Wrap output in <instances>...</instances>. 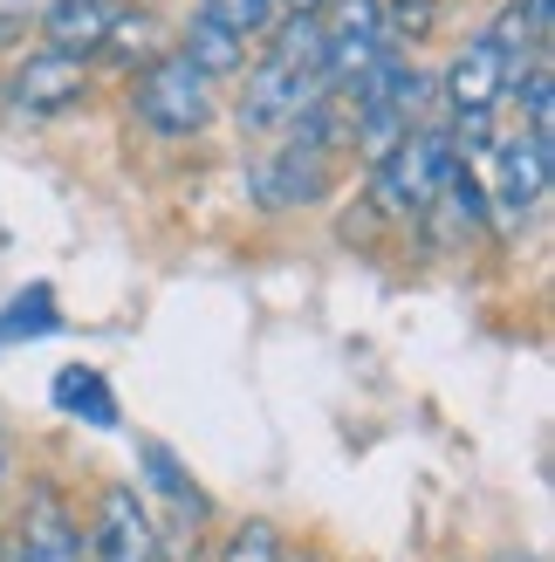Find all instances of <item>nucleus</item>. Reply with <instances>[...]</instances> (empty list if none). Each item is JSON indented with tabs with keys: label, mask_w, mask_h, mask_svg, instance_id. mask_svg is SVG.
<instances>
[{
	"label": "nucleus",
	"mask_w": 555,
	"mask_h": 562,
	"mask_svg": "<svg viewBox=\"0 0 555 562\" xmlns=\"http://www.w3.org/2000/svg\"><path fill=\"white\" fill-rule=\"evenodd\" d=\"M392 42H384V8L377 0H329L322 8V82L343 97L364 69H377Z\"/></svg>",
	"instance_id": "obj_4"
},
{
	"label": "nucleus",
	"mask_w": 555,
	"mask_h": 562,
	"mask_svg": "<svg viewBox=\"0 0 555 562\" xmlns=\"http://www.w3.org/2000/svg\"><path fill=\"white\" fill-rule=\"evenodd\" d=\"M439 97H446V117H494V103L508 97V63H501V48H494L487 27L453 55Z\"/></svg>",
	"instance_id": "obj_10"
},
{
	"label": "nucleus",
	"mask_w": 555,
	"mask_h": 562,
	"mask_svg": "<svg viewBox=\"0 0 555 562\" xmlns=\"http://www.w3.org/2000/svg\"><path fill=\"white\" fill-rule=\"evenodd\" d=\"M172 55H185V63L200 69L206 82H219V76H234V69L247 63V42H240V35H227V27H219V21H200V14H192Z\"/></svg>",
	"instance_id": "obj_13"
},
{
	"label": "nucleus",
	"mask_w": 555,
	"mask_h": 562,
	"mask_svg": "<svg viewBox=\"0 0 555 562\" xmlns=\"http://www.w3.org/2000/svg\"><path fill=\"white\" fill-rule=\"evenodd\" d=\"M131 117L151 137H192L213 124V82L185 55H151L145 76L131 82Z\"/></svg>",
	"instance_id": "obj_3"
},
{
	"label": "nucleus",
	"mask_w": 555,
	"mask_h": 562,
	"mask_svg": "<svg viewBox=\"0 0 555 562\" xmlns=\"http://www.w3.org/2000/svg\"><path fill=\"white\" fill-rule=\"evenodd\" d=\"M219 562H288V549L274 536V521H240L227 549H219Z\"/></svg>",
	"instance_id": "obj_20"
},
{
	"label": "nucleus",
	"mask_w": 555,
	"mask_h": 562,
	"mask_svg": "<svg viewBox=\"0 0 555 562\" xmlns=\"http://www.w3.org/2000/svg\"><path fill=\"white\" fill-rule=\"evenodd\" d=\"M55 323V289H27V295H14L8 308H0V350L8 344H27V336H48Z\"/></svg>",
	"instance_id": "obj_16"
},
{
	"label": "nucleus",
	"mask_w": 555,
	"mask_h": 562,
	"mask_svg": "<svg viewBox=\"0 0 555 562\" xmlns=\"http://www.w3.org/2000/svg\"><path fill=\"white\" fill-rule=\"evenodd\" d=\"M419 220H426V227H432L439 240H466V234H474L480 220H487V186L474 179V165L460 158L453 172H446V186L432 192V206H426Z\"/></svg>",
	"instance_id": "obj_12"
},
{
	"label": "nucleus",
	"mask_w": 555,
	"mask_h": 562,
	"mask_svg": "<svg viewBox=\"0 0 555 562\" xmlns=\"http://www.w3.org/2000/svg\"><path fill=\"white\" fill-rule=\"evenodd\" d=\"M453 165H460L453 131H446V117H432V124L411 131L384 165H371V200H377L384 213H398V220H419V213L432 206V192L446 186Z\"/></svg>",
	"instance_id": "obj_2"
},
{
	"label": "nucleus",
	"mask_w": 555,
	"mask_h": 562,
	"mask_svg": "<svg viewBox=\"0 0 555 562\" xmlns=\"http://www.w3.org/2000/svg\"><path fill=\"white\" fill-rule=\"evenodd\" d=\"M384 8V42L405 48V42H426L432 21H439V0H377Z\"/></svg>",
	"instance_id": "obj_18"
},
{
	"label": "nucleus",
	"mask_w": 555,
	"mask_h": 562,
	"mask_svg": "<svg viewBox=\"0 0 555 562\" xmlns=\"http://www.w3.org/2000/svg\"><path fill=\"white\" fill-rule=\"evenodd\" d=\"M137 460H145V481H151L165 501H172L179 515H206V494L185 481V467H179V453H172L165 439H145V446H137Z\"/></svg>",
	"instance_id": "obj_15"
},
{
	"label": "nucleus",
	"mask_w": 555,
	"mask_h": 562,
	"mask_svg": "<svg viewBox=\"0 0 555 562\" xmlns=\"http://www.w3.org/2000/svg\"><path fill=\"white\" fill-rule=\"evenodd\" d=\"M124 14V0H48L42 8V42L55 55H69V63H82V55H97L103 35H110V21Z\"/></svg>",
	"instance_id": "obj_11"
},
{
	"label": "nucleus",
	"mask_w": 555,
	"mask_h": 562,
	"mask_svg": "<svg viewBox=\"0 0 555 562\" xmlns=\"http://www.w3.org/2000/svg\"><path fill=\"white\" fill-rule=\"evenodd\" d=\"M82 97H90V69L69 63V55H27V63L8 76V103L21 110V117H63V110H76Z\"/></svg>",
	"instance_id": "obj_9"
},
{
	"label": "nucleus",
	"mask_w": 555,
	"mask_h": 562,
	"mask_svg": "<svg viewBox=\"0 0 555 562\" xmlns=\"http://www.w3.org/2000/svg\"><path fill=\"white\" fill-rule=\"evenodd\" d=\"M343 145H350V110H343V97H322L316 110H302V117L282 131V145H274L268 158H254L247 186H254V200L268 213L316 206L329 192V179H337V151Z\"/></svg>",
	"instance_id": "obj_1"
},
{
	"label": "nucleus",
	"mask_w": 555,
	"mask_h": 562,
	"mask_svg": "<svg viewBox=\"0 0 555 562\" xmlns=\"http://www.w3.org/2000/svg\"><path fill=\"white\" fill-rule=\"evenodd\" d=\"M521 110H529V137H542V145H555V82H548V63H535L529 76L508 90Z\"/></svg>",
	"instance_id": "obj_17"
},
{
	"label": "nucleus",
	"mask_w": 555,
	"mask_h": 562,
	"mask_svg": "<svg viewBox=\"0 0 555 562\" xmlns=\"http://www.w3.org/2000/svg\"><path fill=\"white\" fill-rule=\"evenodd\" d=\"M14 536V562H82V528H76V508L55 481H27V501H21V521L8 528Z\"/></svg>",
	"instance_id": "obj_7"
},
{
	"label": "nucleus",
	"mask_w": 555,
	"mask_h": 562,
	"mask_svg": "<svg viewBox=\"0 0 555 562\" xmlns=\"http://www.w3.org/2000/svg\"><path fill=\"white\" fill-rule=\"evenodd\" d=\"M42 21V0H0V48H14Z\"/></svg>",
	"instance_id": "obj_21"
},
{
	"label": "nucleus",
	"mask_w": 555,
	"mask_h": 562,
	"mask_svg": "<svg viewBox=\"0 0 555 562\" xmlns=\"http://www.w3.org/2000/svg\"><path fill=\"white\" fill-rule=\"evenodd\" d=\"M329 97V82L316 69H295L282 55H261L247 69V90H240V131H288L302 110H316Z\"/></svg>",
	"instance_id": "obj_5"
},
{
	"label": "nucleus",
	"mask_w": 555,
	"mask_h": 562,
	"mask_svg": "<svg viewBox=\"0 0 555 562\" xmlns=\"http://www.w3.org/2000/svg\"><path fill=\"white\" fill-rule=\"evenodd\" d=\"M14 481V439H8V426H0V487Z\"/></svg>",
	"instance_id": "obj_22"
},
{
	"label": "nucleus",
	"mask_w": 555,
	"mask_h": 562,
	"mask_svg": "<svg viewBox=\"0 0 555 562\" xmlns=\"http://www.w3.org/2000/svg\"><path fill=\"white\" fill-rule=\"evenodd\" d=\"M501 562H529V555H501Z\"/></svg>",
	"instance_id": "obj_23"
},
{
	"label": "nucleus",
	"mask_w": 555,
	"mask_h": 562,
	"mask_svg": "<svg viewBox=\"0 0 555 562\" xmlns=\"http://www.w3.org/2000/svg\"><path fill=\"white\" fill-rule=\"evenodd\" d=\"M158 521L137 487H103L97 521H90V555L97 562H158Z\"/></svg>",
	"instance_id": "obj_8"
},
{
	"label": "nucleus",
	"mask_w": 555,
	"mask_h": 562,
	"mask_svg": "<svg viewBox=\"0 0 555 562\" xmlns=\"http://www.w3.org/2000/svg\"><path fill=\"white\" fill-rule=\"evenodd\" d=\"M200 21H219L227 35H261V27L274 21V0H200Z\"/></svg>",
	"instance_id": "obj_19"
},
{
	"label": "nucleus",
	"mask_w": 555,
	"mask_h": 562,
	"mask_svg": "<svg viewBox=\"0 0 555 562\" xmlns=\"http://www.w3.org/2000/svg\"><path fill=\"white\" fill-rule=\"evenodd\" d=\"M55 405L90 418V426H117V398H110V384L90 371V363H69V371L55 378Z\"/></svg>",
	"instance_id": "obj_14"
},
{
	"label": "nucleus",
	"mask_w": 555,
	"mask_h": 562,
	"mask_svg": "<svg viewBox=\"0 0 555 562\" xmlns=\"http://www.w3.org/2000/svg\"><path fill=\"white\" fill-rule=\"evenodd\" d=\"M548 172H555V145H542V137H501L494 145V192L487 206L508 220V227H521V220H535L542 200H548Z\"/></svg>",
	"instance_id": "obj_6"
}]
</instances>
